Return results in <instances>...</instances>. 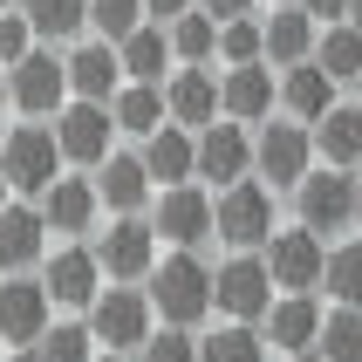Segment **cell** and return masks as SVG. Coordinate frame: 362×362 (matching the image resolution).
Returning <instances> with one entry per match:
<instances>
[{
    "mask_svg": "<svg viewBox=\"0 0 362 362\" xmlns=\"http://www.w3.org/2000/svg\"><path fill=\"white\" fill-rule=\"evenodd\" d=\"M96 362H137V356H123V349H103V356Z\"/></svg>",
    "mask_w": 362,
    "mask_h": 362,
    "instance_id": "cell-46",
    "label": "cell"
},
{
    "mask_svg": "<svg viewBox=\"0 0 362 362\" xmlns=\"http://www.w3.org/2000/svg\"><path fill=\"white\" fill-rule=\"evenodd\" d=\"M315 356L322 362H362V308L335 301L322 315V335H315Z\"/></svg>",
    "mask_w": 362,
    "mask_h": 362,
    "instance_id": "cell-32",
    "label": "cell"
},
{
    "mask_svg": "<svg viewBox=\"0 0 362 362\" xmlns=\"http://www.w3.org/2000/svg\"><path fill=\"white\" fill-rule=\"evenodd\" d=\"M41 219H48V233H62V240H82L89 226H96L103 212V192H96V171H62L48 192H41Z\"/></svg>",
    "mask_w": 362,
    "mask_h": 362,
    "instance_id": "cell-17",
    "label": "cell"
},
{
    "mask_svg": "<svg viewBox=\"0 0 362 362\" xmlns=\"http://www.w3.org/2000/svg\"><path fill=\"white\" fill-rule=\"evenodd\" d=\"M356 103H362V76H356Z\"/></svg>",
    "mask_w": 362,
    "mask_h": 362,
    "instance_id": "cell-51",
    "label": "cell"
},
{
    "mask_svg": "<svg viewBox=\"0 0 362 362\" xmlns=\"http://www.w3.org/2000/svg\"><path fill=\"white\" fill-rule=\"evenodd\" d=\"M260 253H267V267H274V287H281V294H322V274H328V240L322 233L281 226Z\"/></svg>",
    "mask_w": 362,
    "mask_h": 362,
    "instance_id": "cell-12",
    "label": "cell"
},
{
    "mask_svg": "<svg viewBox=\"0 0 362 362\" xmlns=\"http://www.w3.org/2000/svg\"><path fill=\"white\" fill-rule=\"evenodd\" d=\"M349 21H356V28H362V0H349Z\"/></svg>",
    "mask_w": 362,
    "mask_h": 362,
    "instance_id": "cell-49",
    "label": "cell"
},
{
    "mask_svg": "<svg viewBox=\"0 0 362 362\" xmlns=\"http://www.w3.org/2000/svg\"><path fill=\"white\" fill-rule=\"evenodd\" d=\"M322 294H328V301L362 308V240H356V233L328 240V274H322Z\"/></svg>",
    "mask_w": 362,
    "mask_h": 362,
    "instance_id": "cell-30",
    "label": "cell"
},
{
    "mask_svg": "<svg viewBox=\"0 0 362 362\" xmlns=\"http://www.w3.org/2000/svg\"><path fill=\"white\" fill-rule=\"evenodd\" d=\"M267 7H294V0H267Z\"/></svg>",
    "mask_w": 362,
    "mask_h": 362,
    "instance_id": "cell-50",
    "label": "cell"
},
{
    "mask_svg": "<svg viewBox=\"0 0 362 362\" xmlns=\"http://www.w3.org/2000/svg\"><path fill=\"white\" fill-rule=\"evenodd\" d=\"M219 62H267V21L240 14L219 28Z\"/></svg>",
    "mask_w": 362,
    "mask_h": 362,
    "instance_id": "cell-36",
    "label": "cell"
},
{
    "mask_svg": "<svg viewBox=\"0 0 362 362\" xmlns=\"http://www.w3.org/2000/svg\"><path fill=\"white\" fill-rule=\"evenodd\" d=\"M240 178H253V123H240V117L205 123L199 130V185L226 192Z\"/></svg>",
    "mask_w": 362,
    "mask_h": 362,
    "instance_id": "cell-14",
    "label": "cell"
},
{
    "mask_svg": "<svg viewBox=\"0 0 362 362\" xmlns=\"http://www.w3.org/2000/svg\"><path fill=\"white\" fill-rule=\"evenodd\" d=\"M281 301V287H274V267L267 253H226L212 267V308H219L226 322H267V308Z\"/></svg>",
    "mask_w": 362,
    "mask_h": 362,
    "instance_id": "cell-4",
    "label": "cell"
},
{
    "mask_svg": "<svg viewBox=\"0 0 362 362\" xmlns=\"http://www.w3.org/2000/svg\"><path fill=\"white\" fill-rule=\"evenodd\" d=\"M164 103H171V123H185V130H205V123L226 117L219 76H212L205 62H178V69L164 76Z\"/></svg>",
    "mask_w": 362,
    "mask_h": 362,
    "instance_id": "cell-19",
    "label": "cell"
},
{
    "mask_svg": "<svg viewBox=\"0 0 362 362\" xmlns=\"http://www.w3.org/2000/svg\"><path fill=\"white\" fill-rule=\"evenodd\" d=\"M137 362H199V335H192V328H171V322H158L151 335H144Z\"/></svg>",
    "mask_w": 362,
    "mask_h": 362,
    "instance_id": "cell-38",
    "label": "cell"
},
{
    "mask_svg": "<svg viewBox=\"0 0 362 362\" xmlns=\"http://www.w3.org/2000/svg\"><path fill=\"white\" fill-rule=\"evenodd\" d=\"M315 62H322L335 82H356L362 76V28L356 21H328L322 41H315Z\"/></svg>",
    "mask_w": 362,
    "mask_h": 362,
    "instance_id": "cell-33",
    "label": "cell"
},
{
    "mask_svg": "<svg viewBox=\"0 0 362 362\" xmlns=\"http://www.w3.org/2000/svg\"><path fill=\"white\" fill-rule=\"evenodd\" d=\"M137 151H144V164H151L158 192H164V185H192V178H199V130H185V123L151 130Z\"/></svg>",
    "mask_w": 362,
    "mask_h": 362,
    "instance_id": "cell-23",
    "label": "cell"
},
{
    "mask_svg": "<svg viewBox=\"0 0 362 362\" xmlns=\"http://www.w3.org/2000/svg\"><path fill=\"white\" fill-rule=\"evenodd\" d=\"M192 7H199V0H144V14H151V21H164V28H171L178 14H192Z\"/></svg>",
    "mask_w": 362,
    "mask_h": 362,
    "instance_id": "cell-40",
    "label": "cell"
},
{
    "mask_svg": "<svg viewBox=\"0 0 362 362\" xmlns=\"http://www.w3.org/2000/svg\"><path fill=\"white\" fill-rule=\"evenodd\" d=\"M315 151H322V164L362 171V103H335V110L315 123Z\"/></svg>",
    "mask_w": 362,
    "mask_h": 362,
    "instance_id": "cell-27",
    "label": "cell"
},
{
    "mask_svg": "<svg viewBox=\"0 0 362 362\" xmlns=\"http://www.w3.org/2000/svg\"><path fill=\"white\" fill-rule=\"evenodd\" d=\"M287 362H322V356H315V349H294V356H287Z\"/></svg>",
    "mask_w": 362,
    "mask_h": 362,
    "instance_id": "cell-47",
    "label": "cell"
},
{
    "mask_svg": "<svg viewBox=\"0 0 362 362\" xmlns=\"http://www.w3.org/2000/svg\"><path fill=\"white\" fill-rule=\"evenodd\" d=\"M41 362H96V335H89V322H48V335H41Z\"/></svg>",
    "mask_w": 362,
    "mask_h": 362,
    "instance_id": "cell-35",
    "label": "cell"
},
{
    "mask_svg": "<svg viewBox=\"0 0 362 362\" xmlns=\"http://www.w3.org/2000/svg\"><path fill=\"white\" fill-rule=\"evenodd\" d=\"M48 260V219L35 199H14L0 212V274H35Z\"/></svg>",
    "mask_w": 362,
    "mask_h": 362,
    "instance_id": "cell-20",
    "label": "cell"
},
{
    "mask_svg": "<svg viewBox=\"0 0 362 362\" xmlns=\"http://www.w3.org/2000/svg\"><path fill=\"white\" fill-rule=\"evenodd\" d=\"M219 103H226V117H240V123L260 130L267 117H281V69L274 62H226Z\"/></svg>",
    "mask_w": 362,
    "mask_h": 362,
    "instance_id": "cell-15",
    "label": "cell"
},
{
    "mask_svg": "<svg viewBox=\"0 0 362 362\" xmlns=\"http://www.w3.org/2000/svg\"><path fill=\"white\" fill-rule=\"evenodd\" d=\"M0 171H7V185H14L21 199H41V192L69 171V158H62V144H55V123L21 117L14 130L0 137Z\"/></svg>",
    "mask_w": 362,
    "mask_h": 362,
    "instance_id": "cell-2",
    "label": "cell"
},
{
    "mask_svg": "<svg viewBox=\"0 0 362 362\" xmlns=\"http://www.w3.org/2000/svg\"><path fill=\"white\" fill-rule=\"evenodd\" d=\"M48 322H55V301H48L41 274L35 281H28V274H7V281H0V342L7 349H35L41 335H48Z\"/></svg>",
    "mask_w": 362,
    "mask_h": 362,
    "instance_id": "cell-16",
    "label": "cell"
},
{
    "mask_svg": "<svg viewBox=\"0 0 362 362\" xmlns=\"http://www.w3.org/2000/svg\"><path fill=\"white\" fill-rule=\"evenodd\" d=\"M199 7L219 21V28H226V21H240V14H253V0H199Z\"/></svg>",
    "mask_w": 362,
    "mask_h": 362,
    "instance_id": "cell-41",
    "label": "cell"
},
{
    "mask_svg": "<svg viewBox=\"0 0 362 362\" xmlns=\"http://www.w3.org/2000/svg\"><path fill=\"white\" fill-rule=\"evenodd\" d=\"M110 110H117V130H123V137H137V144L151 137V130H164V123H171V103H164V82H123Z\"/></svg>",
    "mask_w": 362,
    "mask_h": 362,
    "instance_id": "cell-28",
    "label": "cell"
},
{
    "mask_svg": "<svg viewBox=\"0 0 362 362\" xmlns=\"http://www.w3.org/2000/svg\"><path fill=\"white\" fill-rule=\"evenodd\" d=\"M7 96H14V117H62L69 103H76V89H69V55H55V48H28V55L7 69Z\"/></svg>",
    "mask_w": 362,
    "mask_h": 362,
    "instance_id": "cell-5",
    "label": "cell"
},
{
    "mask_svg": "<svg viewBox=\"0 0 362 362\" xmlns=\"http://www.w3.org/2000/svg\"><path fill=\"white\" fill-rule=\"evenodd\" d=\"M0 362H41V349H7Z\"/></svg>",
    "mask_w": 362,
    "mask_h": 362,
    "instance_id": "cell-43",
    "label": "cell"
},
{
    "mask_svg": "<svg viewBox=\"0 0 362 362\" xmlns=\"http://www.w3.org/2000/svg\"><path fill=\"white\" fill-rule=\"evenodd\" d=\"M171 55L178 62H219V21L205 14V7L178 14L171 21Z\"/></svg>",
    "mask_w": 362,
    "mask_h": 362,
    "instance_id": "cell-34",
    "label": "cell"
},
{
    "mask_svg": "<svg viewBox=\"0 0 362 362\" xmlns=\"http://www.w3.org/2000/svg\"><path fill=\"white\" fill-rule=\"evenodd\" d=\"M151 308H158V322L171 328H199L212 315V267L192 253V246H171L158 267H151V281H144Z\"/></svg>",
    "mask_w": 362,
    "mask_h": 362,
    "instance_id": "cell-1",
    "label": "cell"
},
{
    "mask_svg": "<svg viewBox=\"0 0 362 362\" xmlns=\"http://www.w3.org/2000/svg\"><path fill=\"white\" fill-rule=\"evenodd\" d=\"M28 48H35V28H28V14H21V7H0V62L14 69Z\"/></svg>",
    "mask_w": 362,
    "mask_h": 362,
    "instance_id": "cell-39",
    "label": "cell"
},
{
    "mask_svg": "<svg viewBox=\"0 0 362 362\" xmlns=\"http://www.w3.org/2000/svg\"><path fill=\"white\" fill-rule=\"evenodd\" d=\"M335 89H342V82L328 76L322 62L308 55V62H294V69H281V117H301V123H322L328 110H335Z\"/></svg>",
    "mask_w": 362,
    "mask_h": 362,
    "instance_id": "cell-22",
    "label": "cell"
},
{
    "mask_svg": "<svg viewBox=\"0 0 362 362\" xmlns=\"http://www.w3.org/2000/svg\"><path fill=\"white\" fill-rule=\"evenodd\" d=\"M199 362H267V328L226 322L212 335H199Z\"/></svg>",
    "mask_w": 362,
    "mask_h": 362,
    "instance_id": "cell-31",
    "label": "cell"
},
{
    "mask_svg": "<svg viewBox=\"0 0 362 362\" xmlns=\"http://www.w3.org/2000/svg\"><path fill=\"white\" fill-rule=\"evenodd\" d=\"M151 226H158V240L171 246H192L199 253L205 240H219V212H212V185H164L158 199H151Z\"/></svg>",
    "mask_w": 362,
    "mask_h": 362,
    "instance_id": "cell-9",
    "label": "cell"
},
{
    "mask_svg": "<svg viewBox=\"0 0 362 362\" xmlns=\"http://www.w3.org/2000/svg\"><path fill=\"white\" fill-rule=\"evenodd\" d=\"M21 199V192H14V185H7V171H0V212H7V205H14Z\"/></svg>",
    "mask_w": 362,
    "mask_h": 362,
    "instance_id": "cell-45",
    "label": "cell"
},
{
    "mask_svg": "<svg viewBox=\"0 0 362 362\" xmlns=\"http://www.w3.org/2000/svg\"><path fill=\"white\" fill-rule=\"evenodd\" d=\"M315 41H322V21L308 14L301 0L267 14V62H274V69H294V62H308V55H315Z\"/></svg>",
    "mask_w": 362,
    "mask_h": 362,
    "instance_id": "cell-25",
    "label": "cell"
},
{
    "mask_svg": "<svg viewBox=\"0 0 362 362\" xmlns=\"http://www.w3.org/2000/svg\"><path fill=\"white\" fill-rule=\"evenodd\" d=\"M96 192H103V212H144V199H158V178L144 151H110L96 164Z\"/></svg>",
    "mask_w": 362,
    "mask_h": 362,
    "instance_id": "cell-21",
    "label": "cell"
},
{
    "mask_svg": "<svg viewBox=\"0 0 362 362\" xmlns=\"http://www.w3.org/2000/svg\"><path fill=\"white\" fill-rule=\"evenodd\" d=\"M117 55H123V76H130V82H164L171 69H178V55H171V28H164V21L130 28V35L117 41Z\"/></svg>",
    "mask_w": 362,
    "mask_h": 362,
    "instance_id": "cell-26",
    "label": "cell"
},
{
    "mask_svg": "<svg viewBox=\"0 0 362 362\" xmlns=\"http://www.w3.org/2000/svg\"><path fill=\"white\" fill-rule=\"evenodd\" d=\"M0 281H7V274H0Z\"/></svg>",
    "mask_w": 362,
    "mask_h": 362,
    "instance_id": "cell-53",
    "label": "cell"
},
{
    "mask_svg": "<svg viewBox=\"0 0 362 362\" xmlns=\"http://www.w3.org/2000/svg\"><path fill=\"white\" fill-rule=\"evenodd\" d=\"M301 7L322 21V28H328V21H349V0H301Z\"/></svg>",
    "mask_w": 362,
    "mask_h": 362,
    "instance_id": "cell-42",
    "label": "cell"
},
{
    "mask_svg": "<svg viewBox=\"0 0 362 362\" xmlns=\"http://www.w3.org/2000/svg\"><path fill=\"white\" fill-rule=\"evenodd\" d=\"M7 110H14V96H7V62H0V117H7Z\"/></svg>",
    "mask_w": 362,
    "mask_h": 362,
    "instance_id": "cell-44",
    "label": "cell"
},
{
    "mask_svg": "<svg viewBox=\"0 0 362 362\" xmlns=\"http://www.w3.org/2000/svg\"><path fill=\"white\" fill-rule=\"evenodd\" d=\"M35 41H82L89 35V0H21Z\"/></svg>",
    "mask_w": 362,
    "mask_h": 362,
    "instance_id": "cell-29",
    "label": "cell"
},
{
    "mask_svg": "<svg viewBox=\"0 0 362 362\" xmlns=\"http://www.w3.org/2000/svg\"><path fill=\"white\" fill-rule=\"evenodd\" d=\"M294 219H301L308 233H322V240H342L349 226H356V171L315 164V171L294 185Z\"/></svg>",
    "mask_w": 362,
    "mask_h": 362,
    "instance_id": "cell-6",
    "label": "cell"
},
{
    "mask_svg": "<svg viewBox=\"0 0 362 362\" xmlns=\"http://www.w3.org/2000/svg\"><path fill=\"white\" fill-rule=\"evenodd\" d=\"M212 212H219V240L233 253H260L281 233L274 226V185L267 178H240V185H226V192H212Z\"/></svg>",
    "mask_w": 362,
    "mask_h": 362,
    "instance_id": "cell-7",
    "label": "cell"
},
{
    "mask_svg": "<svg viewBox=\"0 0 362 362\" xmlns=\"http://www.w3.org/2000/svg\"><path fill=\"white\" fill-rule=\"evenodd\" d=\"M0 7H21V0H0Z\"/></svg>",
    "mask_w": 362,
    "mask_h": 362,
    "instance_id": "cell-52",
    "label": "cell"
},
{
    "mask_svg": "<svg viewBox=\"0 0 362 362\" xmlns=\"http://www.w3.org/2000/svg\"><path fill=\"white\" fill-rule=\"evenodd\" d=\"M144 0H89V35H103V41H123L130 28H144Z\"/></svg>",
    "mask_w": 362,
    "mask_h": 362,
    "instance_id": "cell-37",
    "label": "cell"
},
{
    "mask_svg": "<svg viewBox=\"0 0 362 362\" xmlns=\"http://www.w3.org/2000/svg\"><path fill=\"white\" fill-rule=\"evenodd\" d=\"M151 328H158V308H151L144 281H110L96 294V308H89V335L103 349H123V356H137Z\"/></svg>",
    "mask_w": 362,
    "mask_h": 362,
    "instance_id": "cell-8",
    "label": "cell"
},
{
    "mask_svg": "<svg viewBox=\"0 0 362 362\" xmlns=\"http://www.w3.org/2000/svg\"><path fill=\"white\" fill-rule=\"evenodd\" d=\"M322 315L328 308L315 301V294H281V301L267 308V342L281 349V356H294V349H315V335H322Z\"/></svg>",
    "mask_w": 362,
    "mask_h": 362,
    "instance_id": "cell-24",
    "label": "cell"
},
{
    "mask_svg": "<svg viewBox=\"0 0 362 362\" xmlns=\"http://www.w3.org/2000/svg\"><path fill=\"white\" fill-rule=\"evenodd\" d=\"M96 260L110 281H151L158 267V226L144 212H110V226L96 233Z\"/></svg>",
    "mask_w": 362,
    "mask_h": 362,
    "instance_id": "cell-10",
    "label": "cell"
},
{
    "mask_svg": "<svg viewBox=\"0 0 362 362\" xmlns=\"http://www.w3.org/2000/svg\"><path fill=\"white\" fill-rule=\"evenodd\" d=\"M48 123H55V144H62V158H69V171H96V164L117 151V110H110V103H82L76 96Z\"/></svg>",
    "mask_w": 362,
    "mask_h": 362,
    "instance_id": "cell-11",
    "label": "cell"
},
{
    "mask_svg": "<svg viewBox=\"0 0 362 362\" xmlns=\"http://www.w3.org/2000/svg\"><path fill=\"white\" fill-rule=\"evenodd\" d=\"M315 164H322V151H315V123H301V117H267L260 130H253V171H260L274 192H294Z\"/></svg>",
    "mask_w": 362,
    "mask_h": 362,
    "instance_id": "cell-3",
    "label": "cell"
},
{
    "mask_svg": "<svg viewBox=\"0 0 362 362\" xmlns=\"http://www.w3.org/2000/svg\"><path fill=\"white\" fill-rule=\"evenodd\" d=\"M356 226H362V171H356Z\"/></svg>",
    "mask_w": 362,
    "mask_h": 362,
    "instance_id": "cell-48",
    "label": "cell"
},
{
    "mask_svg": "<svg viewBox=\"0 0 362 362\" xmlns=\"http://www.w3.org/2000/svg\"><path fill=\"white\" fill-rule=\"evenodd\" d=\"M123 55H117V41H103V35H82L69 41V89H76L82 103H117L123 89Z\"/></svg>",
    "mask_w": 362,
    "mask_h": 362,
    "instance_id": "cell-18",
    "label": "cell"
},
{
    "mask_svg": "<svg viewBox=\"0 0 362 362\" xmlns=\"http://www.w3.org/2000/svg\"><path fill=\"white\" fill-rule=\"evenodd\" d=\"M35 274H41V287H48V301H55V308H82V315L96 308L103 281H110L103 260H96V246H82V240H69L62 253H48Z\"/></svg>",
    "mask_w": 362,
    "mask_h": 362,
    "instance_id": "cell-13",
    "label": "cell"
}]
</instances>
